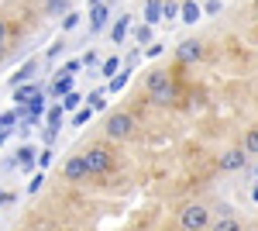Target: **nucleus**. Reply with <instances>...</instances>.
Masks as SVG:
<instances>
[{"instance_id": "4468645a", "label": "nucleus", "mask_w": 258, "mask_h": 231, "mask_svg": "<svg viewBox=\"0 0 258 231\" xmlns=\"http://www.w3.org/2000/svg\"><path fill=\"white\" fill-rule=\"evenodd\" d=\"M127 31H131V14H120L117 24H114V31H110V41H114V45H120V41L127 38Z\"/></svg>"}, {"instance_id": "cd10ccee", "label": "nucleus", "mask_w": 258, "mask_h": 231, "mask_svg": "<svg viewBox=\"0 0 258 231\" xmlns=\"http://www.w3.org/2000/svg\"><path fill=\"white\" fill-rule=\"evenodd\" d=\"M80 11H69V14H66V18H62V31H73V28H76V24H80Z\"/></svg>"}, {"instance_id": "a878e982", "label": "nucleus", "mask_w": 258, "mask_h": 231, "mask_svg": "<svg viewBox=\"0 0 258 231\" xmlns=\"http://www.w3.org/2000/svg\"><path fill=\"white\" fill-rule=\"evenodd\" d=\"M80 104H83V94H80V90H73V94L62 100V111H80Z\"/></svg>"}, {"instance_id": "0eeeda50", "label": "nucleus", "mask_w": 258, "mask_h": 231, "mask_svg": "<svg viewBox=\"0 0 258 231\" xmlns=\"http://www.w3.org/2000/svg\"><path fill=\"white\" fill-rule=\"evenodd\" d=\"M110 4H100V7H90V35H97L107 28V21H110Z\"/></svg>"}, {"instance_id": "39448f33", "label": "nucleus", "mask_w": 258, "mask_h": 231, "mask_svg": "<svg viewBox=\"0 0 258 231\" xmlns=\"http://www.w3.org/2000/svg\"><path fill=\"white\" fill-rule=\"evenodd\" d=\"M62 173H66V179H69V183H83V179L90 176V169H86V159H83V155H73V159L66 162V169H62Z\"/></svg>"}, {"instance_id": "dca6fc26", "label": "nucleus", "mask_w": 258, "mask_h": 231, "mask_svg": "<svg viewBox=\"0 0 258 231\" xmlns=\"http://www.w3.org/2000/svg\"><path fill=\"white\" fill-rule=\"evenodd\" d=\"M169 83H172L169 69H152V73H148V94H152V90H162V86H169Z\"/></svg>"}, {"instance_id": "7c9ffc66", "label": "nucleus", "mask_w": 258, "mask_h": 231, "mask_svg": "<svg viewBox=\"0 0 258 231\" xmlns=\"http://www.w3.org/2000/svg\"><path fill=\"white\" fill-rule=\"evenodd\" d=\"M41 183H45V173H35V176H31V183H28V193H38Z\"/></svg>"}, {"instance_id": "f704fd0d", "label": "nucleus", "mask_w": 258, "mask_h": 231, "mask_svg": "<svg viewBox=\"0 0 258 231\" xmlns=\"http://www.w3.org/2000/svg\"><path fill=\"white\" fill-rule=\"evenodd\" d=\"M220 11V0H207V4H203V14H217Z\"/></svg>"}, {"instance_id": "58836bf2", "label": "nucleus", "mask_w": 258, "mask_h": 231, "mask_svg": "<svg viewBox=\"0 0 258 231\" xmlns=\"http://www.w3.org/2000/svg\"><path fill=\"white\" fill-rule=\"evenodd\" d=\"M251 200H255V204H258V183H255V187H251Z\"/></svg>"}, {"instance_id": "f8f14e48", "label": "nucleus", "mask_w": 258, "mask_h": 231, "mask_svg": "<svg viewBox=\"0 0 258 231\" xmlns=\"http://www.w3.org/2000/svg\"><path fill=\"white\" fill-rule=\"evenodd\" d=\"M148 100H152L155 107H169V104L176 100V86L169 83V86H162V90H152V94H148Z\"/></svg>"}, {"instance_id": "ddd939ff", "label": "nucleus", "mask_w": 258, "mask_h": 231, "mask_svg": "<svg viewBox=\"0 0 258 231\" xmlns=\"http://www.w3.org/2000/svg\"><path fill=\"white\" fill-rule=\"evenodd\" d=\"M179 18L186 21V24H197L203 18V7H200L197 0H182V11H179Z\"/></svg>"}, {"instance_id": "412c9836", "label": "nucleus", "mask_w": 258, "mask_h": 231, "mask_svg": "<svg viewBox=\"0 0 258 231\" xmlns=\"http://www.w3.org/2000/svg\"><path fill=\"white\" fill-rule=\"evenodd\" d=\"M45 128H62V107L59 104H52V107L45 111Z\"/></svg>"}, {"instance_id": "a211bd4d", "label": "nucleus", "mask_w": 258, "mask_h": 231, "mask_svg": "<svg viewBox=\"0 0 258 231\" xmlns=\"http://www.w3.org/2000/svg\"><path fill=\"white\" fill-rule=\"evenodd\" d=\"M45 14L48 18H66L69 14V0H45Z\"/></svg>"}, {"instance_id": "f257e3e1", "label": "nucleus", "mask_w": 258, "mask_h": 231, "mask_svg": "<svg viewBox=\"0 0 258 231\" xmlns=\"http://www.w3.org/2000/svg\"><path fill=\"white\" fill-rule=\"evenodd\" d=\"M135 128H138L135 114H127V111H117V114L107 117V128H103V135H107V142H124V138L135 135Z\"/></svg>"}, {"instance_id": "aec40b11", "label": "nucleus", "mask_w": 258, "mask_h": 231, "mask_svg": "<svg viewBox=\"0 0 258 231\" xmlns=\"http://www.w3.org/2000/svg\"><path fill=\"white\" fill-rule=\"evenodd\" d=\"M152 38H155V28H152V24H138V28H135V41H138V45H152Z\"/></svg>"}, {"instance_id": "9d476101", "label": "nucleus", "mask_w": 258, "mask_h": 231, "mask_svg": "<svg viewBox=\"0 0 258 231\" xmlns=\"http://www.w3.org/2000/svg\"><path fill=\"white\" fill-rule=\"evenodd\" d=\"M200 56H203V45H200V41H179L176 45V59L179 62H197Z\"/></svg>"}, {"instance_id": "c9c22d12", "label": "nucleus", "mask_w": 258, "mask_h": 231, "mask_svg": "<svg viewBox=\"0 0 258 231\" xmlns=\"http://www.w3.org/2000/svg\"><path fill=\"white\" fill-rule=\"evenodd\" d=\"M7 35H11V28H7V21L0 18V49H4V41H7Z\"/></svg>"}, {"instance_id": "4c0bfd02", "label": "nucleus", "mask_w": 258, "mask_h": 231, "mask_svg": "<svg viewBox=\"0 0 258 231\" xmlns=\"http://www.w3.org/2000/svg\"><path fill=\"white\" fill-rule=\"evenodd\" d=\"M11 135H14V131H0V145H4V142H7Z\"/></svg>"}, {"instance_id": "4be33fe9", "label": "nucleus", "mask_w": 258, "mask_h": 231, "mask_svg": "<svg viewBox=\"0 0 258 231\" xmlns=\"http://www.w3.org/2000/svg\"><path fill=\"white\" fill-rule=\"evenodd\" d=\"M86 100H90V107H93V111H107V90H93Z\"/></svg>"}, {"instance_id": "473e14b6", "label": "nucleus", "mask_w": 258, "mask_h": 231, "mask_svg": "<svg viewBox=\"0 0 258 231\" xmlns=\"http://www.w3.org/2000/svg\"><path fill=\"white\" fill-rule=\"evenodd\" d=\"M162 52H165V45H162V41H152V45H148V49H145V56H148V59L162 56Z\"/></svg>"}, {"instance_id": "1a4fd4ad", "label": "nucleus", "mask_w": 258, "mask_h": 231, "mask_svg": "<svg viewBox=\"0 0 258 231\" xmlns=\"http://www.w3.org/2000/svg\"><path fill=\"white\" fill-rule=\"evenodd\" d=\"M45 94L52 97V100H66V97L73 94V76H55L52 83H48V90Z\"/></svg>"}, {"instance_id": "e433bc0d", "label": "nucleus", "mask_w": 258, "mask_h": 231, "mask_svg": "<svg viewBox=\"0 0 258 231\" xmlns=\"http://www.w3.org/2000/svg\"><path fill=\"white\" fill-rule=\"evenodd\" d=\"M217 214H220V217H234V211H231L227 204H220V207H217Z\"/></svg>"}, {"instance_id": "79ce46f5", "label": "nucleus", "mask_w": 258, "mask_h": 231, "mask_svg": "<svg viewBox=\"0 0 258 231\" xmlns=\"http://www.w3.org/2000/svg\"><path fill=\"white\" fill-rule=\"evenodd\" d=\"M255 7H258V0H255Z\"/></svg>"}, {"instance_id": "20e7f679", "label": "nucleus", "mask_w": 258, "mask_h": 231, "mask_svg": "<svg viewBox=\"0 0 258 231\" xmlns=\"http://www.w3.org/2000/svg\"><path fill=\"white\" fill-rule=\"evenodd\" d=\"M244 166H248V152L244 149H227V152L220 155V169L224 173H238Z\"/></svg>"}, {"instance_id": "6e6552de", "label": "nucleus", "mask_w": 258, "mask_h": 231, "mask_svg": "<svg viewBox=\"0 0 258 231\" xmlns=\"http://www.w3.org/2000/svg\"><path fill=\"white\" fill-rule=\"evenodd\" d=\"M41 94H45V90H41L38 83H24V86H18V90H14V100H18V107H31Z\"/></svg>"}, {"instance_id": "ea45409f", "label": "nucleus", "mask_w": 258, "mask_h": 231, "mask_svg": "<svg viewBox=\"0 0 258 231\" xmlns=\"http://www.w3.org/2000/svg\"><path fill=\"white\" fill-rule=\"evenodd\" d=\"M86 4H90V7H100V4H107V0H86Z\"/></svg>"}, {"instance_id": "2eb2a0df", "label": "nucleus", "mask_w": 258, "mask_h": 231, "mask_svg": "<svg viewBox=\"0 0 258 231\" xmlns=\"http://www.w3.org/2000/svg\"><path fill=\"white\" fill-rule=\"evenodd\" d=\"M14 155H18V166H21V169H28V173H31V166L38 162V152H35L31 145H21Z\"/></svg>"}, {"instance_id": "423d86ee", "label": "nucleus", "mask_w": 258, "mask_h": 231, "mask_svg": "<svg viewBox=\"0 0 258 231\" xmlns=\"http://www.w3.org/2000/svg\"><path fill=\"white\" fill-rule=\"evenodd\" d=\"M35 73H38V59H28L18 73H11V79H7V83H11V90H18V86H24V83H31Z\"/></svg>"}, {"instance_id": "f03ea898", "label": "nucleus", "mask_w": 258, "mask_h": 231, "mask_svg": "<svg viewBox=\"0 0 258 231\" xmlns=\"http://www.w3.org/2000/svg\"><path fill=\"white\" fill-rule=\"evenodd\" d=\"M179 228L182 231H207L210 228V207L203 204H189L179 211Z\"/></svg>"}, {"instance_id": "2f4dec72", "label": "nucleus", "mask_w": 258, "mask_h": 231, "mask_svg": "<svg viewBox=\"0 0 258 231\" xmlns=\"http://www.w3.org/2000/svg\"><path fill=\"white\" fill-rule=\"evenodd\" d=\"M41 138H45V149H52V142L59 138V128H45V131H41Z\"/></svg>"}, {"instance_id": "9b49d317", "label": "nucleus", "mask_w": 258, "mask_h": 231, "mask_svg": "<svg viewBox=\"0 0 258 231\" xmlns=\"http://www.w3.org/2000/svg\"><path fill=\"white\" fill-rule=\"evenodd\" d=\"M165 14V0H145V24H159V21H165L162 18Z\"/></svg>"}, {"instance_id": "c85d7f7f", "label": "nucleus", "mask_w": 258, "mask_h": 231, "mask_svg": "<svg viewBox=\"0 0 258 231\" xmlns=\"http://www.w3.org/2000/svg\"><path fill=\"white\" fill-rule=\"evenodd\" d=\"M179 11H182V4H176V0H165V14H162V18L172 21V18H179Z\"/></svg>"}, {"instance_id": "393cba45", "label": "nucleus", "mask_w": 258, "mask_h": 231, "mask_svg": "<svg viewBox=\"0 0 258 231\" xmlns=\"http://www.w3.org/2000/svg\"><path fill=\"white\" fill-rule=\"evenodd\" d=\"M90 117H93V107L86 104V107H80V111L73 114V124H76V128H83V124H90Z\"/></svg>"}, {"instance_id": "b1692460", "label": "nucleus", "mask_w": 258, "mask_h": 231, "mask_svg": "<svg viewBox=\"0 0 258 231\" xmlns=\"http://www.w3.org/2000/svg\"><path fill=\"white\" fill-rule=\"evenodd\" d=\"M210 231H241V221H238V217H220Z\"/></svg>"}, {"instance_id": "7ed1b4c3", "label": "nucleus", "mask_w": 258, "mask_h": 231, "mask_svg": "<svg viewBox=\"0 0 258 231\" xmlns=\"http://www.w3.org/2000/svg\"><path fill=\"white\" fill-rule=\"evenodd\" d=\"M83 159H86L90 176H103V173H110V166H114V152H110L107 145H93V149H86Z\"/></svg>"}, {"instance_id": "c756f323", "label": "nucleus", "mask_w": 258, "mask_h": 231, "mask_svg": "<svg viewBox=\"0 0 258 231\" xmlns=\"http://www.w3.org/2000/svg\"><path fill=\"white\" fill-rule=\"evenodd\" d=\"M52 155H55L52 149H41L38 152V169H48V166H52Z\"/></svg>"}, {"instance_id": "bb28decb", "label": "nucleus", "mask_w": 258, "mask_h": 231, "mask_svg": "<svg viewBox=\"0 0 258 231\" xmlns=\"http://www.w3.org/2000/svg\"><path fill=\"white\" fill-rule=\"evenodd\" d=\"M80 69H83V59H69V62L59 69V76H76Z\"/></svg>"}, {"instance_id": "5701e85b", "label": "nucleus", "mask_w": 258, "mask_h": 231, "mask_svg": "<svg viewBox=\"0 0 258 231\" xmlns=\"http://www.w3.org/2000/svg\"><path fill=\"white\" fill-rule=\"evenodd\" d=\"M248 155H258V128H251L248 135H244V145H241Z\"/></svg>"}, {"instance_id": "f3484780", "label": "nucleus", "mask_w": 258, "mask_h": 231, "mask_svg": "<svg viewBox=\"0 0 258 231\" xmlns=\"http://www.w3.org/2000/svg\"><path fill=\"white\" fill-rule=\"evenodd\" d=\"M120 69H124V62H120L117 56H110V59H103V62H100V76H107V83H110L114 73H120Z\"/></svg>"}, {"instance_id": "6ab92c4d", "label": "nucleus", "mask_w": 258, "mask_h": 231, "mask_svg": "<svg viewBox=\"0 0 258 231\" xmlns=\"http://www.w3.org/2000/svg\"><path fill=\"white\" fill-rule=\"evenodd\" d=\"M127 79H131V69L124 66V69H120L117 76H114V79H110V83H107V94H120V90L127 86Z\"/></svg>"}, {"instance_id": "a19ab883", "label": "nucleus", "mask_w": 258, "mask_h": 231, "mask_svg": "<svg viewBox=\"0 0 258 231\" xmlns=\"http://www.w3.org/2000/svg\"><path fill=\"white\" fill-rule=\"evenodd\" d=\"M0 197H4V190H0Z\"/></svg>"}, {"instance_id": "72a5a7b5", "label": "nucleus", "mask_w": 258, "mask_h": 231, "mask_svg": "<svg viewBox=\"0 0 258 231\" xmlns=\"http://www.w3.org/2000/svg\"><path fill=\"white\" fill-rule=\"evenodd\" d=\"M62 49H66L62 41H55V45H48V49H45V59H59V56H62Z\"/></svg>"}]
</instances>
